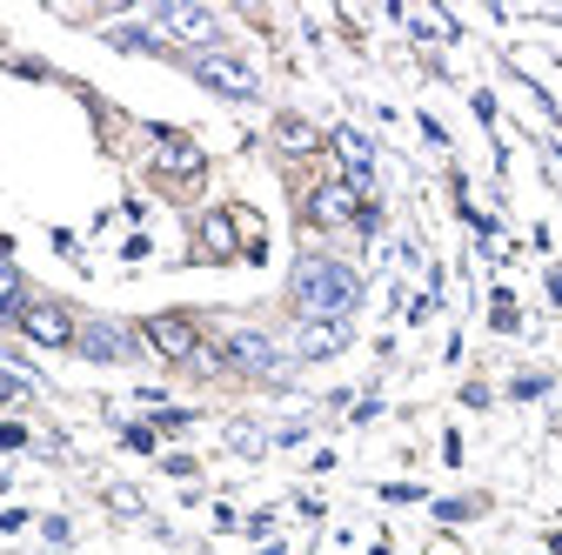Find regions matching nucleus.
Here are the masks:
<instances>
[{"instance_id": "nucleus-1", "label": "nucleus", "mask_w": 562, "mask_h": 555, "mask_svg": "<svg viewBox=\"0 0 562 555\" xmlns=\"http://www.w3.org/2000/svg\"><path fill=\"white\" fill-rule=\"evenodd\" d=\"M295 302L308 308V315H328V321H341L348 308L362 302V274L356 268H341V261H302L295 268Z\"/></svg>"}, {"instance_id": "nucleus-10", "label": "nucleus", "mask_w": 562, "mask_h": 555, "mask_svg": "<svg viewBox=\"0 0 562 555\" xmlns=\"http://www.w3.org/2000/svg\"><path fill=\"white\" fill-rule=\"evenodd\" d=\"M75 349H81V355H94V362H121V355H127V341H121V328L88 321V328L75 335Z\"/></svg>"}, {"instance_id": "nucleus-12", "label": "nucleus", "mask_w": 562, "mask_h": 555, "mask_svg": "<svg viewBox=\"0 0 562 555\" xmlns=\"http://www.w3.org/2000/svg\"><path fill=\"white\" fill-rule=\"evenodd\" d=\"M161 155H168V168H175V174L201 168V155H194V148H181V141H161Z\"/></svg>"}, {"instance_id": "nucleus-6", "label": "nucleus", "mask_w": 562, "mask_h": 555, "mask_svg": "<svg viewBox=\"0 0 562 555\" xmlns=\"http://www.w3.org/2000/svg\"><path fill=\"white\" fill-rule=\"evenodd\" d=\"M308 215H315L322 228H348V222H356V188H348V181H328V188H315Z\"/></svg>"}, {"instance_id": "nucleus-2", "label": "nucleus", "mask_w": 562, "mask_h": 555, "mask_svg": "<svg viewBox=\"0 0 562 555\" xmlns=\"http://www.w3.org/2000/svg\"><path fill=\"white\" fill-rule=\"evenodd\" d=\"M194 75L215 88V94H228V101H255L261 94V75H255L241 54H194Z\"/></svg>"}, {"instance_id": "nucleus-4", "label": "nucleus", "mask_w": 562, "mask_h": 555, "mask_svg": "<svg viewBox=\"0 0 562 555\" xmlns=\"http://www.w3.org/2000/svg\"><path fill=\"white\" fill-rule=\"evenodd\" d=\"M148 349L168 355V362H188L194 355V321L188 315H155L148 321Z\"/></svg>"}, {"instance_id": "nucleus-3", "label": "nucleus", "mask_w": 562, "mask_h": 555, "mask_svg": "<svg viewBox=\"0 0 562 555\" xmlns=\"http://www.w3.org/2000/svg\"><path fill=\"white\" fill-rule=\"evenodd\" d=\"M21 328L41 341V349H67V341L81 335V328H75V315L54 308V302H27V308H21Z\"/></svg>"}, {"instance_id": "nucleus-14", "label": "nucleus", "mask_w": 562, "mask_h": 555, "mask_svg": "<svg viewBox=\"0 0 562 555\" xmlns=\"http://www.w3.org/2000/svg\"><path fill=\"white\" fill-rule=\"evenodd\" d=\"M281 141H289V148H315V127L308 121H281Z\"/></svg>"}, {"instance_id": "nucleus-11", "label": "nucleus", "mask_w": 562, "mask_h": 555, "mask_svg": "<svg viewBox=\"0 0 562 555\" xmlns=\"http://www.w3.org/2000/svg\"><path fill=\"white\" fill-rule=\"evenodd\" d=\"M201 241H207V254H228V248H235V235H228V215H215V222H207V235H201Z\"/></svg>"}, {"instance_id": "nucleus-15", "label": "nucleus", "mask_w": 562, "mask_h": 555, "mask_svg": "<svg viewBox=\"0 0 562 555\" xmlns=\"http://www.w3.org/2000/svg\"><path fill=\"white\" fill-rule=\"evenodd\" d=\"M8 395H21V382H14V375H0V401H8Z\"/></svg>"}, {"instance_id": "nucleus-13", "label": "nucleus", "mask_w": 562, "mask_h": 555, "mask_svg": "<svg viewBox=\"0 0 562 555\" xmlns=\"http://www.w3.org/2000/svg\"><path fill=\"white\" fill-rule=\"evenodd\" d=\"M0 308H21V274L0 261Z\"/></svg>"}, {"instance_id": "nucleus-8", "label": "nucleus", "mask_w": 562, "mask_h": 555, "mask_svg": "<svg viewBox=\"0 0 562 555\" xmlns=\"http://www.w3.org/2000/svg\"><path fill=\"white\" fill-rule=\"evenodd\" d=\"M295 349H302V355H335V349H348V321L308 315V321H302V335H295Z\"/></svg>"}, {"instance_id": "nucleus-9", "label": "nucleus", "mask_w": 562, "mask_h": 555, "mask_svg": "<svg viewBox=\"0 0 562 555\" xmlns=\"http://www.w3.org/2000/svg\"><path fill=\"white\" fill-rule=\"evenodd\" d=\"M335 155H341V168H348V188H369V174H375V148L362 141L356 127H341V134H335Z\"/></svg>"}, {"instance_id": "nucleus-5", "label": "nucleus", "mask_w": 562, "mask_h": 555, "mask_svg": "<svg viewBox=\"0 0 562 555\" xmlns=\"http://www.w3.org/2000/svg\"><path fill=\"white\" fill-rule=\"evenodd\" d=\"M228 362L235 369H255V375H274L281 369V349H274L268 335H255V328H235L228 335Z\"/></svg>"}, {"instance_id": "nucleus-7", "label": "nucleus", "mask_w": 562, "mask_h": 555, "mask_svg": "<svg viewBox=\"0 0 562 555\" xmlns=\"http://www.w3.org/2000/svg\"><path fill=\"white\" fill-rule=\"evenodd\" d=\"M161 27L168 34H181V41H215V14H207V8H188V0H168V8H161Z\"/></svg>"}]
</instances>
